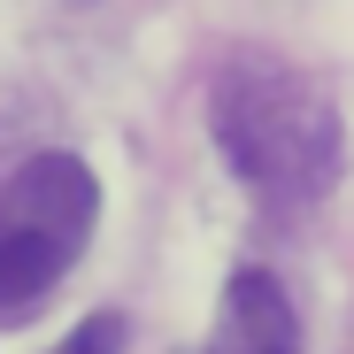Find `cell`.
<instances>
[{
	"label": "cell",
	"instance_id": "obj_1",
	"mask_svg": "<svg viewBox=\"0 0 354 354\" xmlns=\"http://www.w3.org/2000/svg\"><path fill=\"white\" fill-rule=\"evenodd\" d=\"M208 124H216V154L231 162V177L254 201L308 208V201L331 193V177H339V115L277 54H247V62H231L216 77Z\"/></svg>",
	"mask_w": 354,
	"mask_h": 354
},
{
	"label": "cell",
	"instance_id": "obj_2",
	"mask_svg": "<svg viewBox=\"0 0 354 354\" xmlns=\"http://www.w3.org/2000/svg\"><path fill=\"white\" fill-rule=\"evenodd\" d=\"M100 216V185L77 154H31L0 185V316L31 308L85 254Z\"/></svg>",
	"mask_w": 354,
	"mask_h": 354
},
{
	"label": "cell",
	"instance_id": "obj_3",
	"mask_svg": "<svg viewBox=\"0 0 354 354\" xmlns=\"http://www.w3.org/2000/svg\"><path fill=\"white\" fill-rule=\"evenodd\" d=\"M201 354H301V308L270 270H239L223 285V308Z\"/></svg>",
	"mask_w": 354,
	"mask_h": 354
},
{
	"label": "cell",
	"instance_id": "obj_4",
	"mask_svg": "<svg viewBox=\"0 0 354 354\" xmlns=\"http://www.w3.org/2000/svg\"><path fill=\"white\" fill-rule=\"evenodd\" d=\"M54 354H124V316H115V308H100V316H85L62 346H54Z\"/></svg>",
	"mask_w": 354,
	"mask_h": 354
}]
</instances>
